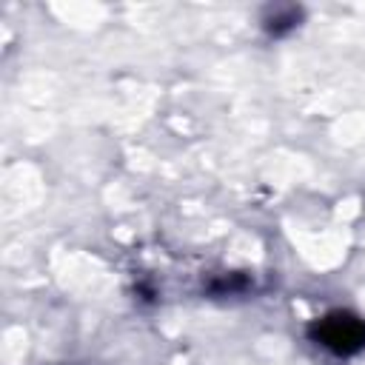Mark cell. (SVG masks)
Listing matches in <instances>:
<instances>
[{
    "instance_id": "obj_1",
    "label": "cell",
    "mask_w": 365,
    "mask_h": 365,
    "mask_svg": "<svg viewBox=\"0 0 365 365\" xmlns=\"http://www.w3.org/2000/svg\"><path fill=\"white\" fill-rule=\"evenodd\" d=\"M308 336L339 359L356 356L365 351V319L351 311H328L308 325Z\"/></svg>"
},
{
    "instance_id": "obj_2",
    "label": "cell",
    "mask_w": 365,
    "mask_h": 365,
    "mask_svg": "<svg viewBox=\"0 0 365 365\" xmlns=\"http://www.w3.org/2000/svg\"><path fill=\"white\" fill-rule=\"evenodd\" d=\"M299 17H302V11L297 6H271L262 17V26L271 37H282L299 26Z\"/></svg>"
},
{
    "instance_id": "obj_3",
    "label": "cell",
    "mask_w": 365,
    "mask_h": 365,
    "mask_svg": "<svg viewBox=\"0 0 365 365\" xmlns=\"http://www.w3.org/2000/svg\"><path fill=\"white\" fill-rule=\"evenodd\" d=\"M248 288V277H242V274H228V277H220V279H214L211 282V294H240V291H245Z\"/></svg>"
}]
</instances>
